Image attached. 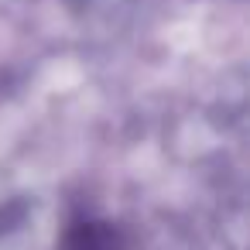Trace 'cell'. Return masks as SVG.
Returning a JSON list of instances; mask_svg holds the SVG:
<instances>
[{"label":"cell","instance_id":"6da1fadb","mask_svg":"<svg viewBox=\"0 0 250 250\" xmlns=\"http://www.w3.org/2000/svg\"><path fill=\"white\" fill-rule=\"evenodd\" d=\"M120 233L110 223H76L65 236V250H120Z\"/></svg>","mask_w":250,"mask_h":250}]
</instances>
